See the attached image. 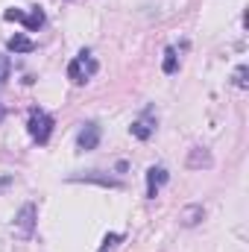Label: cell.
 <instances>
[{
  "instance_id": "12",
  "label": "cell",
  "mask_w": 249,
  "mask_h": 252,
  "mask_svg": "<svg viewBox=\"0 0 249 252\" xmlns=\"http://www.w3.org/2000/svg\"><path fill=\"white\" fill-rule=\"evenodd\" d=\"M176 67H179V53H176V47H167V50H164L161 70H164V73H176Z\"/></svg>"
},
{
  "instance_id": "3",
  "label": "cell",
  "mask_w": 249,
  "mask_h": 252,
  "mask_svg": "<svg viewBox=\"0 0 249 252\" xmlns=\"http://www.w3.org/2000/svg\"><path fill=\"white\" fill-rule=\"evenodd\" d=\"M3 18H6V21H18V24H24V27H27V32H35V30L44 24V12H41L38 6H32L30 12H21V9H6V12H3Z\"/></svg>"
},
{
  "instance_id": "9",
  "label": "cell",
  "mask_w": 249,
  "mask_h": 252,
  "mask_svg": "<svg viewBox=\"0 0 249 252\" xmlns=\"http://www.w3.org/2000/svg\"><path fill=\"white\" fill-rule=\"evenodd\" d=\"M6 47H9L12 53H32V50H35V41H32V38H27L24 32H15V35L6 41Z\"/></svg>"
},
{
  "instance_id": "15",
  "label": "cell",
  "mask_w": 249,
  "mask_h": 252,
  "mask_svg": "<svg viewBox=\"0 0 249 252\" xmlns=\"http://www.w3.org/2000/svg\"><path fill=\"white\" fill-rule=\"evenodd\" d=\"M247 64H241V67H238V70H235V85H238V88H247Z\"/></svg>"
},
{
  "instance_id": "8",
  "label": "cell",
  "mask_w": 249,
  "mask_h": 252,
  "mask_svg": "<svg viewBox=\"0 0 249 252\" xmlns=\"http://www.w3.org/2000/svg\"><path fill=\"white\" fill-rule=\"evenodd\" d=\"M214 164V158H211V153L205 150V147H193L190 153H187V167H211Z\"/></svg>"
},
{
  "instance_id": "10",
  "label": "cell",
  "mask_w": 249,
  "mask_h": 252,
  "mask_svg": "<svg viewBox=\"0 0 249 252\" xmlns=\"http://www.w3.org/2000/svg\"><path fill=\"white\" fill-rule=\"evenodd\" d=\"M202 217H205V208H202V205H187L179 220H182V226H196Z\"/></svg>"
},
{
  "instance_id": "13",
  "label": "cell",
  "mask_w": 249,
  "mask_h": 252,
  "mask_svg": "<svg viewBox=\"0 0 249 252\" xmlns=\"http://www.w3.org/2000/svg\"><path fill=\"white\" fill-rule=\"evenodd\" d=\"M121 238H124V235H118V232L106 235V238H103V247H100V252H112L115 247H118V244H121Z\"/></svg>"
},
{
  "instance_id": "5",
  "label": "cell",
  "mask_w": 249,
  "mask_h": 252,
  "mask_svg": "<svg viewBox=\"0 0 249 252\" xmlns=\"http://www.w3.org/2000/svg\"><path fill=\"white\" fill-rule=\"evenodd\" d=\"M97 144H100V126L85 124L79 129V135H76V147H79V150H94Z\"/></svg>"
},
{
  "instance_id": "11",
  "label": "cell",
  "mask_w": 249,
  "mask_h": 252,
  "mask_svg": "<svg viewBox=\"0 0 249 252\" xmlns=\"http://www.w3.org/2000/svg\"><path fill=\"white\" fill-rule=\"evenodd\" d=\"M73 179H85V182H97V185H106V188H121V182H118V179H112V176H100L97 170H91V173H85V176H73Z\"/></svg>"
},
{
  "instance_id": "14",
  "label": "cell",
  "mask_w": 249,
  "mask_h": 252,
  "mask_svg": "<svg viewBox=\"0 0 249 252\" xmlns=\"http://www.w3.org/2000/svg\"><path fill=\"white\" fill-rule=\"evenodd\" d=\"M9 73H12V62H9V56H0V88L6 85Z\"/></svg>"
},
{
  "instance_id": "2",
  "label": "cell",
  "mask_w": 249,
  "mask_h": 252,
  "mask_svg": "<svg viewBox=\"0 0 249 252\" xmlns=\"http://www.w3.org/2000/svg\"><path fill=\"white\" fill-rule=\"evenodd\" d=\"M27 129H30V138H32V141L47 144L50 135H53V118H50L44 109H32V112H30V121H27Z\"/></svg>"
},
{
  "instance_id": "6",
  "label": "cell",
  "mask_w": 249,
  "mask_h": 252,
  "mask_svg": "<svg viewBox=\"0 0 249 252\" xmlns=\"http://www.w3.org/2000/svg\"><path fill=\"white\" fill-rule=\"evenodd\" d=\"M15 226L21 229V235H32V229H35V205L32 202H27L21 211H18V217H15Z\"/></svg>"
},
{
  "instance_id": "1",
  "label": "cell",
  "mask_w": 249,
  "mask_h": 252,
  "mask_svg": "<svg viewBox=\"0 0 249 252\" xmlns=\"http://www.w3.org/2000/svg\"><path fill=\"white\" fill-rule=\"evenodd\" d=\"M97 59L88 53V50H79L73 59H70V64H67V79L73 82V85H82V82H88L94 73H97Z\"/></svg>"
},
{
  "instance_id": "4",
  "label": "cell",
  "mask_w": 249,
  "mask_h": 252,
  "mask_svg": "<svg viewBox=\"0 0 249 252\" xmlns=\"http://www.w3.org/2000/svg\"><path fill=\"white\" fill-rule=\"evenodd\" d=\"M167 179H170V173H167L164 167H150V170H147V196L156 199L158 190L167 185Z\"/></svg>"
},
{
  "instance_id": "7",
  "label": "cell",
  "mask_w": 249,
  "mask_h": 252,
  "mask_svg": "<svg viewBox=\"0 0 249 252\" xmlns=\"http://www.w3.org/2000/svg\"><path fill=\"white\" fill-rule=\"evenodd\" d=\"M129 132L138 138V141H147L153 132H156V121L150 118V112H144V118H138V121H132V126H129Z\"/></svg>"
}]
</instances>
